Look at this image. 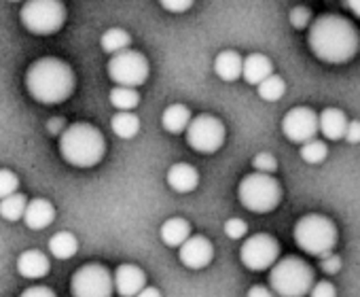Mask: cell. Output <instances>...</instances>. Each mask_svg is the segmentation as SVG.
<instances>
[{"instance_id":"16","label":"cell","mask_w":360,"mask_h":297,"mask_svg":"<svg viewBox=\"0 0 360 297\" xmlns=\"http://www.w3.org/2000/svg\"><path fill=\"white\" fill-rule=\"evenodd\" d=\"M51 270V263H49V257L37 248L32 251H24L20 257H18V272L28 278V280H39L43 276H47Z\"/></svg>"},{"instance_id":"31","label":"cell","mask_w":360,"mask_h":297,"mask_svg":"<svg viewBox=\"0 0 360 297\" xmlns=\"http://www.w3.org/2000/svg\"><path fill=\"white\" fill-rule=\"evenodd\" d=\"M252 168H255V172L271 177L278 170V160L271 153H259V156L252 158Z\"/></svg>"},{"instance_id":"32","label":"cell","mask_w":360,"mask_h":297,"mask_svg":"<svg viewBox=\"0 0 360 297\" xmlns=\"http://www.w3.org/2000/svg\"><path fill=\"white\" fill-rule=\"evenodd\" d=\"M225 234L231 238V240H242V238H246V234H248V225H246V221H242V219H227L225 221Z\"/></svg>"},{"instance_id":"5","label":"cell","mask_w":360,"mask_h":297,"mask_svg":"<svg viewBox=\"0 0 360 297\" xmlns=\"http://www.w3.org/2000/svg\"><path fill=\"white\" fill-rule=\"evenodd\" d=\"M295 244L314 257H328L337 246V225L324 215H305L295 225Z\"/></svg>"},{"instance_id":"34","label":"cell","mask_w":360,"mask_h":297,"mask_svg":"<svg viewBox=\"0 0 360 297\" xmlns=\"http://www.w3.org/2000/svg\"><path fill=\"white\" fill-rule=\"evenodd\" d=\"M161 7L169 13H185L193 7L191 0H163Z\"/></svg>"},{"instance_id":"21","label":"cell","mask_w":360,"mask_h":297,"mask_svg":"<svg viewBox=\"0 0 360 297\" xmlns=\"http://www.w3.org/2000/svg\"><path fill=\"white\" fill-rule=\"evenodd\" d=\"M242 70H244V58L238 51L225 49V51H221L214 58V72L223 81H229L231 83V81L240 79L242 77Z\"/></svg>"},{"instance_id":"18","label":"cell","mask_w":360,"mask_h":297,"mask_svg":"<svg viewBox=\"0 0 360 297\" xmlns=\"http://www.w3.org/2000/svg\"><path fill=\"white\" fill-rule=\"evenodd\" d=\"M274 75V64L267 56L263 53H250L244 58V70H242V77L246 83L250 85H261L265 79H269Z\"/></svg>"},{"instance_id":"7","label":"cell","mask_w":360,"mask_h":297,"mask_svg":"<svg viewBox=\"0 0 360 297\" xmlns=\"http://www.w3.org/2000/svg\"><path fill=\"white\" fill-rule=\"evenodd\" d=\"M22 24L32 34H53L66 22V7L60 0H30L22 7Z\"/></svg>"},{"instance_id":"26","label":"cell","mask_w":360,"mask_h":297,"mask_svg":"<svg viewBox=\"0 0 360 297\" xmlns=\"http://www.w3.org/2000/svg\"><path fill=\"white\" fill-rule=\"evenodd\" d=\"M26 208H28V202H26V196H22V194H13L5 200H0V217L11 223L24 219Z\"/></svg>"},{"instance_id":"39","label":"cell","mask_w":360,"mask_h":297,"mask_svg":"<svg viewBox=\"0 0 360 297\" xmlns=\"http://www.w3.org/2000/svg\"><path fill=\"white\" fill-rule=\"evenodd\" d=\"M246 297H278V295H276L271 289L263 286V284H255V286H250V289H248Z\"/></svg>"},{"instance_id":"29","label":"cell","mask_w":360,"mask_h":297,"mask_svg":"<svg viewBox=\"0 0 360 297\" xmlns=\"http://www.w3.org/2000/svg\"><path fill=\"white\" fill-rule=\"evenodd\" d=\"M326 156H328V148L318 138H314V140H309V142H305L301 146V160L307 162V164H320V162L326 160Z\"/></svg>"},{"instance_id":"30","label":"cell","mask_w":360,"mask_h":297,"mask_svg":"<svg viewBox=\"0 0 360 297\" xmlns=\"http://www.w3.org/2000/svg\"><path fill=\"white\" fill-rule=\"evenodd\" d=\"M20 179L11 170H0V200H5L13 194H18Z\"/></svg>"},{"instance_id":"28","label":"cell","mask_w":360,"mask_h":297,"mask_svg":"<svg viewBox=\"0 0 360 297\" xmlns=\"http://www.w3.org/2000/svg\"><path fill=\"white\" fill-rule=\"evenodd\" d=\"M257 89H259V96H261L265 102H276V100H280V98L284 96L286 83H284V79H282L280 75H271V77L265 79Z\"/></svg>"},{"instance_id":"37","label":"cell","mask_w":360,"mask_h":297,"mask_svg":"<svg viewBox=\"0 0 360 297\" xmlns=\"http://www.w3.org/2000/svg\"><path fill=\"white\" fill-rule=\"evenodd\" d=\"M20 297H58L49 286H28Z\"/></svg>"},{"instance_id":"24","label":"cell","mask_w":360,"mask_h":297,"mask_svg":"<svg viewBox=\"0 0 360 297\" xmlns=\"http://www.w3.org/2000/svg\"><path fill=\"white\" fill-rule=\"evenodd\" d=\"M100 45H102V49H104L106 53L119 56V53H123V51L129 49L131 37H129V32L123 30V28H110V30H106V32L102 34Z\"/></svg>"},{"instance_id":"11","label":"cell","mask_w":360,"mask_h":297,"mask_svg":"<svg viewBox=\"0 0 360 297\" xmlns=\"http://www.w3.org/2000/svg\"><path fill=\"white\" fill-rule=\"evenodd\" d=\"M280 257V242L269 234H257L244 240L240 248V261L250 272L269 270L278 263Z\"/></svg>"},{"instance_id":"4","label":"cell","mask_w":360,"mask_h":297,"mask_svg":"<svg viewBox=\"0 0 360 297\" xmlns=\"http://www.w3.org/2000/svg\"><path fill=\"white\" fill-rule=\"evenodd\" d=\"M316 284L314 270L301 257H284L269 272V289L278 297H305Z\"/></svg>"},{"instance_id":"41","label":"cell","mask_w":360,"mask_h":297,"mask_svg":"<svg viewBox=\"0 0 360 297\" xmlns=\"http://www.w3.org/2000/svg\"><path fill=\"white\" fill-rule=\"evenodd\" d=\"M345 9H349L358 20H360V0H347V3H343Z\"/></svg>"},{"instance_id":"23","label":"cell","mask_w":360,"mask_h":297,"mask_svg":"<svg viewBox=\"0 0 360 297\" xmlns=\"http://www.w3.org/2000/svg\"><path fill=\"white\" fill-rule=\"evenodd\" d=\"M79 251V240L70 232H58L49 240V253L56 259H72Z\"/></svg>"},{"instance_id":"8","label":"cell","mask_w":360,"mask_h":297,"mask_svg":"<svg viewBox=\"0 0 360 297\" xmlns=\"http://www.w3.org/2000/svg\"><path fill=\"white\" fill-rule=\"evenodd\" d=\"M225 125L219 117L214 115H198L193 117V121L189 123L185 136H187V144L198 153H206L212 156L219 148L225 144Z\"/></svg>"},{"instance_id":"9","label":"cell","mask_w":360,"mask_h":297,"mask_svg":"<svg viewBox=\"0 0 360 297\" xmlns=\"http://www.w3.org/2000/svg\"><path fill=\"white\" fill-rule=\"evenodd\" d=\"M115 278L106 265L87 263L79 267L70 278L72 297H112Z\"/></svg>"},{"instance_id":"27","label":"cell","mask_w":360,"mask_h":297,"mask_svg":"<svg viewBox=\"0 0 360 297\" xmlns=\"http://www.w3.org/2000/svg\"><path fill=\"white\" fill-rule=\"evenodd\" d=\"M140 102V94L131 87H112L110 91V104L119 113H131Z\"/></svg>"},{"instance_id":"22","label":"cell","mask_w":360,"mask_h":297,"mask_svg":"<svg viewBox=\"0 0 360 297\" xmlns=\"http://www.w3.org/2000/svg\"><path fill=\"white\" fill-rule=\"evenodd\" d=\"M193 121L189 106L185 104H169L163 115H161V125L165 132L169 134H180V132H187L189 123Z\"/></svg>"},{"instance_id":"10","label":"cell","mask_w":360,"mask_h":297,"mask_svg":"<svg viewBox=\"0 0 360 297\" xmlns=\"http://www.w3.org/2000/svg\"><path fill=\"white\" fill-rule=\"evenodd\" d=\"M108 77L117 87H140L148 79V60L134 49H127L119 56H112L108 62Z\"/></svg>"},{"instance_id":"36","label":"cell","mask_w":360,"mask_h":297,"mask_svg":"<svg viewBox=\"0 0 360 297\" xmlns=\"http://www.w3.org/2000/svg\"><path fill=\"white\" fill-rule=\"evenodd\" d=\"M320 270L324 272V274H337L339 270H341V257L339 255H328V257H324V259H320Z\"/></svg>"},{"instance_id":"42","label":"cell","mask_w":360,"mask_h":297,"mask_svg":"<svg viewBox=\"0 0 360 297\" xmlns=\"http://www.w3.org/2000/svg\"><path fill=\"white\" fill-rule=\"evenodd\" d=\"M136 297H161V291L155 289V286H146L144 291H140Z\"/></svg>"},{"instance_id":"19","label":"cell","mask_w":360,"mask_h":297,"mask_svg":"<svg viewBox=\"0 0 360 297\" xmlns=\"http://www.w3.org/2000/svg\"><path fill=\"white\" fill-rule=\"evenodd\" d=\"M53 219H56V208H53V204L49 200L37 198V200L28 202L24 223L30 229H45V227H49L53 223Z\"/></svg>"},{"instance_id":"2","label":"cell","mask_w":360,"mask_h":297,"mask_svg":"<svg viewBox=\"0 0 360 297\" xmlns=\"http://www.w3.org/2000/svg\"><path fill=\"white\" fill-rule=\"evenodd\" d=\"M75 70L60 58H41L26 72V89L41 104H60L75 91Z\"/></svg>"},{"instance_id":"20","label":"cell","mask_w":360,"mask_h":297,"mask_svg":"<svg viewBox=\"0 0 360 297\" xmlns=\"http://www.w3.org/2000/svg\"><path fill=\"white\" fill-rule=\"evenodd\" d=\"M347 115L341 108H324L320 113V132L324 134V138L328 140H341L345 138V129H347Z\"/></svg>"},{"instance_id":"14","label":"cell","mask_w":360,"mask_h":297,"mask_svg":"<svg viewBox=\"0 0 360 297\" xmlns=\"http://www.w3.org/2000/svg\"><path fill=\"white\" fill-rule=\"evenodd\" d=\"M115 291L121 297H136L140 291L146 289V274L140 265L123 263L115 270Z\"/></svg>"},{"instance_id":"12","label":"cell","mask_w":360,"mask_h":297,"mask_svg":"<svg viewBox=\"0 0 360 297\" xmlns=\"http://www.w3.org/2000/svg\"><path fill=\"white\" fill-rule=\"evenodd\" d=\"M282 132L290 142L303 146L320 132V115H316L309 106H295L284 115Z\"/></svg>"},{"instance_id":"25","label":"cell","mask_w":360,"mask_h":297,"mask_svg":"<svg viewBox=\"0 0 360 297\" xmlns=\"http://www.w3.org/2000/svg\"><path fill=\"white\" fill-rule=\"evenodd\" d=\"M110 127H112V132L119 138L129 140V138H134L140 132V119L134 113H117L110 119Z\"/></svg>"},{"instance_id":"15","label":"cell","mask_w":360,"mask_h":297,"mask_svg":"<svg viewBox=\"0 0 360 297\" xmlns=\"http://www.w3.org/2000/svg\"><path fill=\"white\" fill-rule=\"evenodd\" d=\"M165 181H167L169 189H174L176 194H191L200 185V172L191 164L180 162L167 170Z\"/></svg>"},{"instance_id":"13","label":"cell","mask_w":360,"mask_h":297,"mask_svg":"<svg viewBox=\"0 0 360 297\" xmlns=\"http://www.w3.org/2000/svg\"><path fill=\"white\" fill-rule=\"evenodd\" d=\"M178 259L189 270H204L214 259V246L206 236H191L178 248Z\"/></svg>"},{"instance_id":"38","label":"cell","mask_w":360,"mask_h":297,"mask_svg":"<svg viewBox=\"0 0 360 297\" xmlns=\"http://www.w3.org/2000/svg\"><path fill=\"white\" fill-rule=\"evenodd\" d=\"M345 140L352 142V144H358V142H360V121H349V123H347Z\"/></svg>"},{"instance_id":"6","label":"cell","mask_w":360,"mask_h":297,"mask_svg":"<svg viewBox=\"0 0 360 297\" xmlns=\"http://www.w3.org/2000/svg\"><path fill=\"white\" fill-rule=\"evenodd\" d=\"M238 198L246 210L265 215V213H271L278 208V204L282 200V187L274 177L252 172L242 179V183L238 187Z\"/></svg>"},{"instance_id":"3","label":"cell","mask_w":360,"mask_h":297,"mask_svg":"<svg viewBox=\"0 0 360 297\" xmlns=\"http://www.w3.org/2000/svg\"><path fill=\"white\" fill-rule=\"evenodd\" d=\"M62 158L77 168H94L106 153V140L91 123H72L60 136Z\"/></svg>"},{"instance_id":"1","label":"cell","mask_w":360,"mask_h":297,"mask_svg":"<svg viewBox=\"0 0 360 297\" xmlns=\"http://www.w3.org/2000/svg\"><path fill=\"white\" fill-rule=\"evenodd\" d=\"M307 45L318 60L326 64H345L360 49V32L347 18L324 13L309 26Z\"/></svg>"},{"instance_id":"35","label":"cell","mask_w":360,"mask_h":297,"mask_svg":"<svg viewBox=\"0 0 360 297\" xmlns=\"http://www.w3.org/2000/svg\"><path fill=\"white\" fill-rule=\"evenodd\" d=\"M309 297H337V291H335V286L328 280H320L309 291Z\"/></svg>"},{"instance_id":"33","label":"cell","mask_w":360,"mask_h":297,"mask_svg":"<svg viewBox=\"0 0 360 297\" xmlns=\"http://www.w3.org/2000/svg\"><path fill=\"white\" fill-rule=\"evenodd\" d=\"M288 20H290V24H292L295 28L303 30V28H307V24H309V20H311V11H309L307 7H295V9H290Z\"/></svg>"},{"instance_id":"40","label":"cell","mask_w":360,"mask_h":297,"mask_svg":"<svg viewBox=\"0 0 360 297\" xmlns=\"http://www.w3.org/2000/svg\"><path fill=\"white\" fill-rule=\"evenodd\" d=\"M47 129H49L51 134H56V136H62V134L66 132V123H64L62 117H58V119H51V121L47 123Z\"/></svg>"},{"instance_id":"17","label":"cell","mask_w":360,"mask_h":297,"mask_svg":"<svg viewBox=\"0 0 360 297\" xmlns=\"http://www.w3.org/2000/svg\"><path fill=\"white\" fill-rule=\"evenodd\" d=\"M161 242L169 248H180L189 238H191V225L183 217H172L167 219L161 229H159Z\"/></svg>"}]
</instances>
